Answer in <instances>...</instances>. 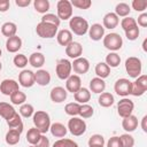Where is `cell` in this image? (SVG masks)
Segmentation results:
<instances>
[{"instance_id":"obj_6","label":"cell","mask_w":147,"mask_h":147,"mask_svg":"<svg viewBox=\"0 0 147 147\" xmlns=\"http://www.w3.org/2000/svg\"><path fill=\"white\" fill-rule=\"evenodd\" d=\"M56 11L57 17L63 21L70 20L72 17V6L69 0H59L56 3Z\"/></svg>"},{"instance_id":"obj_36","label":"cell","mask_w":147,"mask_h":147,"mask_svg":"<svg viewBox=\"0 0 147 147\" xmlns=\"http://www.w3.org/2000/svg\"><path fill=\"white\" fill-rule=\"evenodd\" d=\"M33 7L34 9L40 13V14H47V11L49 10L51 3L48 0H34L33 1Z\"/></svg>"},{"instance_id":"obj_17","label":"cell","mask_w":147,"mask_h":147,"mask_svg":"<svg viewBox=\"0 0 147 147\" xmlns=\"http://www.w3.org/2000/svg\"><path fill=\"white\" fill-rule=\"evenodd\" d=\"M65 54L70 59H74V60L80 57V55L83 54V46H82V44L77 42V41L70 42L68 46H65Z\"/></svg>"},{"instance_id":"obj_42","label":"cell","mask_w":147,"mask_h":147,"mask_svg":"<svg viewBox=\"0 0 147 147\" xmlns=\"http://www.w3.org/2000/svg\"><path fill=\"white\" fill-rule=\"evenodd\" d=\"M53 147H78V144L76 141L71 140V139L62 138V139L56 140L53 144Z\"/></svg>"},{"instance_id":"obj_15","label":"cell","mask_w":147,"mask_h":147,"mask_svg":"<svg viewBox=\"0 0 147 147\" xmlns=\"http://www.w3.org/2000/svg\"><path fill=\"white\" fill-rule=\"evenodd\" d=\"M51 100L54 102V103H61L63 101H65L67 96H68V92L64 87L62 86H55L51 90Z\"/></svg>"},{"instance_id":"obj_37","label":"cell","mask_w":147,"mask_h":147,"mask_svg":"<svg viewBox=\"0 0 147 147\" xmlns=\"http://www.w3.org/2000/svg\"><path fill=\"white\" fill-rule=\"evenodd\" d=\"M7 125L9 126V129H18V127H23V122L21 118V115L18 113H15L10 118H8L7 121Z\"/></svg>"},{"instance_id":"obj_53","label":"cell","mask_w":147,"mask_h":147,"mask_svg":"<svg viewBox=\"0 0 147 147\" xmlns=\"http://www.w3.org/2000/svg\"><path fill=\"white\" fill-rule=\"evenodd\" d=\"M138 24L140 26H142V28H146L147 26V13H142V14H140L138 16V23H137V25Z\"/></svg>"},{"instance_id":"obj_16","label":"cell","mask_w":147,"mask_h":147,"mask_svg":"<svg viewBox=\"0 0 147 147\" xmlns=\"http://www.w3.org/2000/svg\"><path fill=\"white\" fill-rule=\"evenodd\" d=\"M80 87H82V79L78 75H70L67 78V82H65L67 92H71L72 94H75Z\"/></svg>"},{"instance_id":"obj_55","label":"cell","mask_w":147,"mask_h":147,"mask_svg":"<svg viewBox=\"0 0 147 147\" xmlns=\"http://www.w3.org/2000/svg\"><path fill=\"white\" fill-rule=\"evenodd\" d=\"M31 3V0H15V5L18 7H28Z\"/></svg>"},{"instance_id":"obj_61","label":"cell","mask_w":147,"mask_h":147,"mask_svg":"<svg viewBox=\"0 0 147 147\" xmlns=\"http://www.w3.org/2000/svg\"><path fill=\"white\" fill-rule=\"evenodd\" d=\"M1 54H2V52H1V48H0V56H1Z\"/></svg>"},{"instance_id":"obj_30","label":"cell","mask_w":147,"mask_h":147,"mask_svg":"<svg viewBox=\"0 0 147 147\" xmlns=\"http://www.w3.org/2000/svg\"><path fill=\"white\" fill-rule=\"evenodd\" d=\"M16 32H17V26L13 22H6L1 25V33L7 38L16 36Z\"/></svg>"},{"instance_id":"obj_43","label":"cell","mask_w":147,"mask_h":147,"mask_svg":"<svg viewBox=\"0 0 147 147\" xmlns=\"http://www.w3.org/2000/svg\"><path fill=\"white\" fill-rule=\"evenodd\" d=\"M41 22L53 24V25H55V26H57V28H59V25H60V23H61L60 18H59L55 14H49V13L42 15V17H41Z\"/></svg>"},{"instance_id":"obj_3","label":"cell","mask_w":147,"mask_h":147,"mask_svg":"<svg viewBox=\"0 0 147 147\" xmlns=\"http://www.w3.org/2000/svg\"><path fill=\"white\" fill-rule=\"evenodd\" d=\"M141 69H142V64H141V60L139 57L136 56H130L126 59L125 61V70L127 72V75L132 78H138L141 75Z\"/></svg>"},{"instance_id":"obj_24","label":"cell","mask_w":147,"mask_h":147,"mask_svg":"<svg viewBox=\"0 0 147 147\" xmlns=\"http://www.w3.org/2000/svg\"><path fill=\"white\" fill-rule=\"evenodd\" d=\"M74 98H75V101L79 105H84V103H87L91 99V92L86 88V87H80L75 94H74Z\"/></svg>"},{"instance_id":"obj_31","label":"cell","mask_w":147,"mask_h":147,"mask_svg":"<svg viewBox=\"0 0 147 147\" xmlns=\"http://www.w3.org/2000/svg\"><path fill=\"white\" fill-rule=\"evenodd\" d=\"M15 113H16V110H15V108L11 105H9L7 102H0V116L2 118H5L7 121Z\"/></svg>"},{"instance_id":"obj_32","label":"cell","mask_w":147,"mask_h":147,"mask_svg":"<svg viewBox=\"0 0 147 147\" xmlns=\"http://www.w3.org/2000/svg\"><path fill=\"white\" fill-rule=\"evenodd\" d=\"M95 74L99 78L101 79H105L107 78L109 75H110V68L105 63V62H99L96 65H95Z\"/></svg>"},{"instance_id":"obj_52","label":"cell","mask_w":147,"mask_h":147,"mask_svg":"<svg viewBox=\"0 0 147 147\" xmlns=\"http://www.w3.org/2000/svg\"><path fill=\"white\" fill-rule=\"evenodd\" d=\"M36 146L37 147H49V139L45 134H41V137H40V139Z\"/></svg>"},{"instance_id":"obj_13","label":"cell","mask_w":147,"mask_h":147,"mask_svg":"<svg viewBox=\"0 0 147 147\" xmlns=\"http://www.w3.org/2000/svg\"><path fill=\"white\" fill-rule=\"evenodd\" d=\"M20 87H18V83L15 80V79H3L1 83H0V92L3 94V95H8L10 96L14 92L18 91Z\"/></svg>"},{"instance_id":"obj_35","label":"cell","mask_w":147,"mask_h":147,"mask_svg":"<svg viewBox=\"0 0 147 147\" xmlns=\"http://www.w3.org/2000/svg\"><path fill=\"white\" fill-rule=\"evenodd\" d=\"M109 68H116L121 63V57L116 52H110L106 56V62H105Z\"/></svg>"},{"instance_id":"obj_20","label":"cell","mask_w":147,"mask_h":147,"mask_svg":"<svg viewBox=\"0 0 147 147\" xmlns=\"http://www.w3.org/2000/svg\"><path fill=\"white\" fill-rule=\"evenodd\" d=\"M22 47V39L18 36H13L10 38H7L6 41V49L9 53H16Z\"/></svg>"},{"instance_id":"obj_58","label":"cell","mask_w":147,"mask_h":147,"mask_svg":"<svg viewBox=\"0 0 147 147\" xmlns=\"http://www.w3.org/2000/svg\"><path fill=\"white\" fill-rule=\"evenodd\" d=\"M88 147H103V146H98V145H94V146H88Z\"/></svg>"},{"instance_id":"obj_56","label":"cell","mask_w":147,"mask_h":147,"mask_svg":"<svg viewBox=\"0 0 147 147\" xmlns=\"http://www.w3.org/2000/svg\"><path fill=\"white\" fill-rule=\"evenodd\" d=\"M146 122H147V116L145 115L141 119V129L144 132H147V125H146Z\"/></svg>"},{"instance_id":"obj_18","label":"cell","mask_w":147,"mask_h":147,"mask_svg":"<svg viewBox=\"0 0 147 147\" xmlns=\"http://www.w3.org/2000/svg\"><path fill=\"white\" fill-rule=\"evenodd\" d=\"M23 132V127H18V129H9L6 133L5 140L9 146H15L18 144L20 138H21V133Z\"/></svg>"},{"instance_id":"obj_8","label":"cell","mask_w":147,"mask_h":147,"mask_svg":"<svg viewBox=\"0 0 147 147\" xmlns=\"http://www.w3.org/2000/svg\"><path fill=\"white\" fill-rule=\"evenodd\" d=\"M147 91V76L140 75L134 82H131V94L134 96H141Z\"/></svg>"},{"instance_id":"obj_9","label":"cell","mask_w":147,"mask_h":147,"mask_svg":"<svg viewBox=\"0 0 147 147\" xmlns=\"http://www.w3.org/2000/svg\"><path fill=\"white\" fill-rule=\"evenodd\" d=\"M36 32L40 38H53L57 33V26L49 23L40 22L37 24Z\"/></svg>"},{"instance_id":"obj_44","label":"cell","mask_w":147,"mask_h":147,"mask_svg":"<svg viewBox=\"0 0 147 147\" xmlns=\"http://www.w3.org/2000/svg\"><path fill=\"white\" fill-rule=\"evenodd\" d=\"M121 26H122V29H123L124 32H125V31H127V30H130V29L137 26V21H136V18L130 17V16L124 17V18L121 21Z\"/></svg>"},{"instance_id":"obj_33","label":"cell","mask_w":147,"mask_h":147,"mask_svg":"<svg viewBox=\"0 0 147 147\" xmlns=\"http://www.w3.org/2000/svg\"><path fill=\"white\" fill-rule=\"evenodd\" d=\"M41 137V133L36 129V127H31L26 132V141L30 144V145H37L39 139Z\"/></svg>"},{"instance_id":"obj_45","label":"cell","mask_w":147,"mask_h":147,"mask_svg":"<svg viewBox=\"0 0 147 147\" xmlns=\"http://www.w3.org/2000/svg\"><path fill=\"white\" fill-rule=\"evenodd\" d=\"M119 139L122 142V147H133L134 146V138L129 133H124V134L119 136Z\"/></svg>"},{"instance_id":"obj_21","label":"cell","mask_w":147,"mask_h":147,"mask_svg":"<svg viewBox=\"0 0 147 147\" xmlns=\"http://www.w3.org/2000/svg\"><path fill=\"white\" fill-rule=\"evenodd\" d=\"M56 39H57V42L61 45V46H68L70 42H72V33L70 30L68 29H62L60 31H57L56 33Z\"/></svg>"},{"instance_id":"obj_29","label":"cell","mask_w":147,"mask_h":147,"mask_svg":"<svg viewBox=\"0 0 147 147\" xmlns=\"http://www.w3.org/2000/svg\"><path fill=\"white\" fill-rule=\"evenodd\" d=\"M98 102H99V105L101 107L108 108V107H110V106L114 105L115 99H114V95L111 93H109V92H102L100 94L99 99H98Z\"/></svg>"},{"instance_id":"obj_14","label":"cell","mask_w":147,"mask_h":147,"mask_svg":"<svg viewBox=\"0 0 147 147\" xmlns=\"http://www.w3.org/2000/svg\"><path fill=\"white\" fill-rule=\"evenodd\" d=\"M71 67H72L75 74H77V75H84L90 69V62H88L87 59L80 56V57L74 60V62L71 63Z\"/></svg>"},{"instance_id":"obj_41","label":"cell","mask_w":147,"mask_h":147,"mask_svg":"<svg viewBox=\"0 0 147 147\" xmlns=\"http://www.w3.org/2000/svg\"><path fill=\"white\" fill-rule=\"evenodd\" d=\"M94 114V109L92 106L87 105V103H84V105H80V108H79V116L80 118H90L92 117Z\"/></svg>"},{"instance_id":"obj_28","label":"cell","mask_w":147,"mask_h":147,"mask_svg":"<svg viewBox=\"0 0 147 147\" xmlns=\"http://www.w3.org/2000/svg\"><path fill=\"white\" fill-rule=\"evenodd\" d=\"M29 63L33 67V68H41L45 63V56L42 53L40 52H34L30 55V57L28 59Z\"/></svg>"},{"instance_id":"obj_7","label":"cell","mask_w":147,"mask_h":147,"mask_svg":"<svg viewBox=\"0 0 147 147\" xmlns=\"http://www.w3.org/2000/svg\"><path fill=\"white\" fill-rule=\"evenodd\" d=\"M71 70H72V67H71V62L67 59H60L57 60L56 62V65H55V71H56V76L64 80L67 79L70 75H71Z\"/></svg>"},{"instance_id":"obj_4","label":"cell","mask_w":147,"mask_h":147,"mask_svg":"<svg viewBox=\"0 0 147 147\" xmlns=\"http://www.w3.org/2000/svg\"><path fill=\"white\" fill-rule=\"evenodd\" d=\"M103 46L107 49H109L110 52H116V51H118V49L122 48V46H123V39L116 32L108 33V34H106L103 37Z\"/></svg>"},{"instance_id":"obj_50","label":"cell","mask_w":147,"mask_h":147,"mask_svg":"<svg viewBox=\"0 0 147 147\" xmlns=\"http://www.w3.org/2000/svg\"><path fill=\"white\" fill-rule=\"evenodd\" d=\"M139 34H140V31H139L138 25L132 28V29H130V30H127V31H125V37L129 40H136L139 37Z\"/></svg>"},{"instance_id":"obj_22","label":"cell","mask_w":147,"mask_h":147,"mask_svg":"<svg viewBox=\"0 0 147 147\" xmlns=\"http://www.w3.org/2000/svg\"><path fill=\"white\" fill-rule=\"evenodd\" d=\"M34 82L40 86H46L51 83V74L47 70L39 69L34 72Z\"/></svg>"},{"instance_id":"obj_19","label":"cell","mask_w":147,"mask_h":147,"mask_svg":"<svg viewBox=\"0 0 147 147\" xmlns=\"http://www.w3.org/2000/svg\"><path fill=\"white\" fill-rule=\"evenodd\" d=\"M88 36L94 41L101 40L105 37V28L99 23H94L88 28Z\"/></svg>"},{"instance_id":"obj_48","label":"cell","mask_w":147,"mask_h":147,"mask_svg":"<svg viewBox=\"0 0 147 147\" xmlns=\"http://www.w3.org/2000/svg\"><path fill=\"white\" fill-rule=\"evenodd\" d=\"M105 146V138L101 134H93L88 139V146Z\"/></svg>"},{"instance_id":"obj_11","label":"cell","mask_w":147,"mask_h":147,"mask_svg":"<svg viewBox=\"0 0 147 147\" xmlns=\"http://www.w3.org/2000/svg\"><path fill=\"white\" fill-rule=\"evenodd\" d=\"M114 90L117 95L125 98L131 94V82L126 78H119L116 80L114 85Z\"/></svg>"},{"instance_id":"obj_38","label":"cell","mask_w":147,"mask_h":147,"mask_svg":"<svg viewBox=\"0 0 147 147\" xmlns=\"http://www.w3.org/2000/svg\"><path fill=\"white\" fill-rule=\"evenodd\" d=\"M10 101H11V103L13 105H23V103H25V101H26V94L24 93V92H22V91H16V92H14L10 96Z\"/></svg>"},{"instance_id":"obj_60","label":"cell","mask_w":147,"mask_h":147,"mask_svg":"<svg viewBox=\"0 0 147 147\" xmlns=\"http://www.w3.org/2000/svg\"><path fill=\"white\" fill-rule=\"evenodd\" d=\"M29 147H37V146H34V145H30Z\"/></svg>"},{"instance_id":"obj_46","label":"cell","mask_w":147,"mask_h":147,"mask_svg":"<svg viewBox=\"0 0 147 147\" xmlns=\"http://www.w3.org/2000/svg\"><path fill=\"white\" fill-rule=\"evenodd\" d=\"M72 7L79 8V9H88L92 6V1L91 0H72L70 1Z\"/></svg>"},{"instance_id":"obj_34","label":"cell","mask_w":147,"mask_h":147,"mask_svg":"<svg viewBox=\"0 0 147 147\" xmlns=\"http://www.w3.org/2000/svg\"><path fill=\"white\" fill-rule=\"evenodd\" d=\"M131 11V7L125 2H119L115 7V14L118 17H127Z\"/></svg>"},{"instance_id":"obj_59","label":"cell","mask_w":147,"mask_h":147,"mask_svg":"<svg viewBox=\"0 0 147 147\" xmlns=\"http://www.w3.org/2000/svg\"><path fill=\"white\" fill-rule=\"evenodd\" d=\"M1 69H2V63L0 62V71H1Z\"/></svg>"},{"instance_id":"obj_25","label":"cell","mask_w":147,"mask_h":147,"mask_svg":"<svg viewBox=\"0 0 147 147\" xmlns=\"http://www.w3.org/2000/svg\"><path fill=\"white\" fill-rule=\"evenodd\" d=\"M49 131H51V133H52L53 137H55V138H63L67 134L68 129H67V126L64 124L59 123V122H55V123L51 124Z\"/></svg>"},{"instance_id":"obj_54","label":"cell","mask_w":147,"mask_h":147,"mask_svg":"<svg viewBox=\"0 0 147 147\" xmlns=\"http://www.w3.org/2000/svg\"><path fill=\"white\" fill-rule=\"evenodd\" d=\"M10 7V2L8 0H0V11L1 13H5L9 9Z\"/></svg>"},{"instance_id":"obj_26","label":"cell","mask_w":147,"mask_h":147,"mask_svg":"<svg viewBox=\"0 0 147 147\" xmlns=\"http://www.w3.org/2000/svg\"><path fill=\"white\" fill-rule=\"evenodd\" d=\"M122 126L126 132H133L138 127V118L134 115H130L122 121Z\"/></svg>"},{"instance_id":"obj_23","label":"cell","mask_w":147,"mask_h":147,"mask_svg":"<svg viewBox=\"0 0 147 147\" xmlns=\"http://www.w3.org/2000/svg\"><path fill=\"white\" fill-rule=\"evenodd\" d=\"M119 23V18L115 13H107L103 16V28L105 29H115Z\"/></svg>"},{"instance_id":"obj_27","label":"cell","mask_w":147,"mask_h":147,"mask_svg":"<svg viewBox=\"0 0 147 147\" xmlns=\"http://www.w3.org/2000/svg\"><path fill=\"white\" fill-rule=\"evenodd\" d=\"M105 88H106V83H105L103 79H101L99 77H95V78L91 79V82H90V90L93 93L101 94L102 92H105Z\"/></svg>"},{"instance_id":"obj_12","label":"cell","mask_w":147,"mask_h":147,"mask_svg":"<svg viewBox=\"0 0 147 147\" xmlns=\"http://www.w3.org/2000/svg\"><path fill=\"white\" fill-rule=\"evenodd\" d=\"M18 84L23 87H31L36 84L34 82V72L28 69H24L18 75Z\"/></svg>"},{"instance_id":"obj_1","label":"cell","mask_w":147,"mask_h":147,"mask_svg":"<svg viewBox=\"0 0 147 147\" xmlns=\"http://www.w3.org/2000/svg\"><path fill=\"white\" fill-rule=\"evenodd\" d=\"M32 121H33L34 127L41 134L46 133L49 130V127H51V117L44 110H37V111H34L33 117H32Z\"/></svg>"},{"instance_id":"obj_2","label":"cell","mask_w":147,"mask_h":147,"mask_svg":"<svg viewBox=\"0 0 147 147\" xmlns=\"http://www.w3.org/2000/svg\"><path fill=\"white\" fill-rule=\"evenodd\" d=\"M69 28L71 33L74 32L77 36H84L88 31L90 25H88V22L82 16H74L69 21Z\"/></svg>"},{"instance_id":"obj_40","label":"cell","mask_w":147,"mask_h":147,"mask_svg":"<svg viewBox=\"0 0 147 147\" xmlns=\"http://www.w3.org/2000/svg\"><path fill=\"white\" fill-rule=\"evenodd\" d=\"M33 114H34V108H33L32 105H30V103H23V105H21V107H20V115L22 117L29 118V117L33 116Z\"/></svg>"},{"instance_id":"obj_49","label":"cell","mask_w":147,"mask_h":147,"mask_svg":"<svg viewBox=\"0 0 147 147\" xmlns=\"http://www.w3.org/2000/svg\"><path fill=\"white\" fill-rule=\"evenodd\" d=\"M131 5H132V8L137 11H145L147 8V1L145 0H133Z\"/></svg>"},{"instance_id":"obj_51","label":"cell","mask_w":147,"mask_h":147,"mask_svg":"<svg viewBox=\"0 0 147 147\" xmlns=\"http://www.w3.org/2000/svg\"><path fill=\"white\" fill-rule=\"evenodd\" d=\"M107 147H122V142H121V139L119 137H111L108 141H107Z\"/></svg>"},{"instance_id":"obj_47","label":"cell","mask_w":147,"mask_h":147,"mask_svg":"<svg viewBox=\"0 0 147 147\" xmlns=\"http://www.w3.org/2000/svg\"><path fill=\"white\" fill-rule=\"evenodd\" d=\"M13 62H14L15 67H17V68H24L28 64L29 60H28V57L24 54H17V55H15Z\"/></svg>"},{"instance_id":"obj_57","label":"cell","mask_w":147,"mask_h":147,"mask_svg":"<svg viewBox=\"0 0 147 147\" xmlns=\"http://www.w3.org/2000/svg\"><path fill=\"white\" fill-rule=\"evenodd\" d=\"M142 49L144 52H147V38H145L142 41Z\"/></svg>"},{"instance_id":"obj_10","label":"cell","mask_w":147,"mask_h":147,"mask_svg":"<svg viewBox=\"0 0 147 147\" xmlns=\"http://www.w3.org/2000/svg\"><path fill=\"white\" fill-rule=\"evenodd\" d=\"M134 109V103L132 100L127 98H123L117 103V113L122 118H125L130 115H132V111Z\"/></svg>"},{"instance_id":"obj_39","label":"cell","mask_w":147,"mask_h":147,"mask_svg":"<svg viewBox=\"0 0 147 147\" xmlns=\"http://www.w3.org/2000/svg\"><path fill=\"white\" fill-rule=\"evenodd\" d=\"M79 108H80V105L77 103V102H69L65 105L64 107V111L67 115L71 116V117H75L77 115H79Z\"/></svg>"},{"instance_id":"obj_5","label":"cell","mask_w":147,"mask_h":147,"mask_svg":"<svg viewBox=\"0 0 147 147\" xmlns=\"http://www.w3.org/2000/svg\"><path fill=\"white\" fill-rule=\"evenodd\" d=\"M67 129L70 131V133H71L72 136H75V137H80V136H83V134L85 133V131H86V123H85V121H84L83 118L75 116V117H71V118L69 119V122H68V127H67Z\"/></svg>"}]
</instances>
